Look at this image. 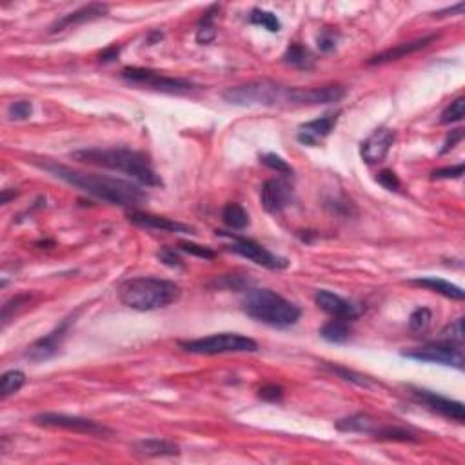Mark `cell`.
I'll return each instance as SVG.
<instances>
[{
  "label": "cell",
  "mask_w": 465,
  "mask_h": 465,
  "mask_svg": "<svg viewBox=\"0 0 465 465\" xmlns=\"http://www.w3.org/2000/svg\"><path fill=\"white\" fill-rule=\"evenodd\" d=\"M242 309L253 320L271 328H291L300 320L302 309L271 289H249L242 300Z\"/></svg>",
  "instance_id": "cell-4"
},
{
  "label": "cell",
  "mask_w": 465,
  "mask_h": 465,
  "mask_svg": "<svg viewBox=\"0 0 465 465\" xmlns=\"http://www.w3.org/2000/svg\"><path fill=\"white\" fill-rule=\"evenodd\" d=\"M294 87L282 86L273 80H253V82L232 86L222 93L225 102L232 106H266V108H293Z\"/></svg>",
  "instance_id": "cell-5"
},
{
  "label": "cell",
  "mask_w": 465,
  "mask_h": 465,
  "mask_svg": "<svg viewBox=\"0 0 465 465\" xmlns=\"http://www.w3.org/2000/svg\"><path fill=\"white\" fill-rule=\"evenodd\" d=\"M73 322H75V316H69V318H66L64 322H62L61 326H56L51 333H48L46 336L39 338V340H35L33 344H31L30 347L24 351L22 356L35 364L46 362V360H49V358L55 356V354L61 351L62 342L66 340L69 328H71V323Z\"/></svg>",
  "instance_id": "cell-11"
},
{
  "label": "cell",
  "mask_w": 465,
  "mask_h": 465,
  "mask_svg": "<svg viewBox=\"0 0 465 465\" xmlns=\"http://www.w3.org/2000/svg\"><path fill=\"white\" fill-rule=\"evenodd\" d=\"M431 320H433L431 309H427V307H418V309H414L409 316L411 331L414 333L427 331V328L431 326Z\"/></svg>",
  "instance_id": "cell-34"
},
{
  "label": "cell",
  "mask_w": 465,
  "mask_h": 465,
  "mask_svg": "<svg viewBox=\"0 0 465 465\" xmlns=\"http://www.w3.org/2000/svg\"><path fill=\"white\" fill-rule=\"evenodd\" d=\"M338 115L340 113H329V115H323L320 118H315V120L302 124L297 133L298 142L304 144V146H316L318 142H322L323 138L329 137L331 131L335 130Z\"/></svg>",
  "instance_id": "cell-19"
},
{
  "label": "cell",
  "mask_w": 465,
  "mask_h": 465,
  "mask_svg": "<svg viewBox=\"0 0 465 465\" xmlns=\"http://www.w3.org/2000/svg\"><path fill=\"white\" fill-rule=\"evenodd\" d=\"M461 138H464V130H452L451 135L445 138L444 147L440 149V155H445V153H449L451 149H454V147H457V144L461 142Z\"/></svg>",
  "instance_id": "cell-45"
},
{
  "label": "cell",
  "mask_w": 465,
  "mask_h": 465,
  "mask_svg": "<svg viewBox=\"0 0 465 465\" xmlns=\"http://www.w3.org/2000/svg\"><path fill=\"white\" fill-rule=\"evenodd\" d=\"M320 336L331 344H345L351 338V326L347 320L333 318L320 329Z\"/></svg>",
  "instance_id": "cell-25"
},
{
  "label": "cell",
  "mask_w": 465,
  "mask_h": 465,
  "mask_svg": "<svg viewBox=\"0 0 465 465\" xmlns=\"http://www.w3.org/2000/svg\"><path fill=\"white\" fill-rule=\"evenodd\" d=\"M128 220H130L131 224L138 225V228L156 229V231L178 232V235H191V232H194V229L190 228L187 224H182V222L168 218V216L138 211V209H131V211H128Z\"/></svg>",
  "instance_id": "cell-18"
},
{
  "label": "cell",
  "mask_w": 465,
  "mask_h": 465,
  "mask_svg": "<svg viewBox=\"0 0 465 465\" xmlns=\"http://www.w3.org/2000/svg\"><path fill=\"white\" fill-rule=\"evenodd\" d=\"M184 351L193 354H229V353H256L259 344L249 336L238 335V333H218V335L204 336L197 340H180L178 342Z\"/></svg>",
  "instance_id": "cell-6"
},
{
  "label": "cell",
  "mask_w": 465,
  "mask_h": 465,
  "mask_svg": "<svg viewBox=\"0 0 465 465\" xmlns=\"http://www.w3.org/2000/svg\"><path fill=\"white\" fill-rule=\"evenodd\" d=\"M218 4H213L204 11V17L200 18L199 27H197V35L194 39L199 44H211L216 39V27H215V18L218 15Z\"/></svg>",
  "instance_id": "cell-24"
},
{
  "label": "cell",
  "mask_w": 465,
  "mask_h": 465,
  "mask_svg": "<svg viewBox=\"0 0 465 465\" xmlns=\"http://www.w3.org/2000/svg\"><path fill=\"white\" fill-rule=\"evenodd\" d=\"M33 113V104L30 100H17L8 108V116L11 120H26Z\"/></svg>",
  "instance_id": "cell-37"
},
{
  "label": "cell",
  "mask_w": 465,
  "mask_h": 465,
  "mask_svg": "<svg viewBox=\"0 0 465 465\" xmlns=\"http://www.w3.org/2000/svg\"><path fill=\"white\" fill-rule=\"evenodd\" d=\"M284 62L298 69H311L315 66V58L311 51L300 44H291L284 53Z\"/></svg>",
  "instance_id": "cell-27"
},
{
  "label": "cell",
  "mask_w": 465,
  "mask_h": 465,
  "mask_svg": "<svg viewBox=\"0 0 465 465\" xmlns=\"http://www.w3.org/2000/svg\"><path fill=\"white\" fill-rule=\"evenodd\" d=\"M222 220H224V224L231 229H246L249 225V215L240 204L229 202L225 204V207L222 209Z\"/></svg>",
  "instance_id": "cell-26"
},
{
  "label": "cell",
  "mask_w": 465,
  "mask_h": 465,
  "mask_svg": "<svg viewBox=\"0 0 465 465\" xmlns=\"http://www.w3.org/2000/svg\"><path fill=\"white\" fill-rule=\"evenodd\" d=\"M318 49L322 53H329L336 48V44H338V33L333 30H323L322 33L318 35Z\"/></svg>",
  "instance_id": "cell-41"
},
{
  "label": "cell",
  "mask_w": 465,
  "mask_h": 465,
  "mask_svg": "<svg viewBox=\"0 0 465 465\" xmlns=\"http://www.w3.org/2000/svg\"><path fill=\"white\" fill-rule=\"evenodd\" d=\"M216 287H225V289H232V291H249V282L246 278H242V276L237 275H225L222 276L220 280H216L215 284Z\"/></svg>",
  "instance_id": "cell-39"
},
{
  "label": "cell",
  "mask_w": 465,
  "mask_h": 465,
  "mask_svg": "<svg viewBox=\"0 0 465 465\" xmlns=\"http://www.w3.org/2000/svg\"><path fill=\"white\" fill-rule=\"evenodd\" d=\"M315 304L323 313L331 315L333 318L347 320V322H353V320H356L358 316L364 313V309L358 306V304L345 300V298L331 293L328 289H318V291H316Z\"/></svg>",
  "instance_id": "cell-14"
},
{
  "label": "cell",
  "mask_w": 465,
  "mask_h": 465,
  "mask_svg": "<svg viewBox=\"0 0 465 465\" xmlns=\"http://www.w3.org/2000/svg\"><path fill=\"white\" fill-rule=\"evenodd\" d=\"M109 13V6L102 4V2H91V4L82 6V8L75 9L71 13L64 15V17L56 18L49 26V33H58V31H64L71 26H80V24H86V22L99 20L104 18Z\"/></svg>",
  "instance_id": "cell-17"
},
{
  "label": "cell",
  "mask_w": 465,
  "mask_h": 465,
  "mask_svg": "<svg viewBox=\"0 0 465 465\" xmlns=\"http://www.w3.org/2000/svg\"><path fill=\"white\" fill-rule=\"evenodd\" d=\"M26 385V375L18 369H11L8 373L2 375V380H0V397L8 398L15 392L20 391L22 388Z\"/></svg>",
  "instance_id": "cell-28"
},
{
  "label": "cell",
  "mask_w": 465,
  "mask_h": 465,
  "mask_svg": "<svg viewBox=\"0 0 465 465\" xmlns=\"http://www.w3.org/2000/svg\"><path fill=\"white\" fill-rule=\"evenodd\" d=\"M464 9H465L464 2H458L457 6H451V8H445V9H440V11H436L435 17H447V15H461V13H464Z\"/></svg>",
  "instance_id": "cell-47"
},
{
  "label": "cell",
  "mask_w": 465,
  "mask_h": 465,
  "mask_svg": "<svg viewBox=\"0 0 465 465\" xmlns=\"http://www.w3.org/2000/svg\"><path fill=\"white\" fill-rule=\"evenodd\" d=\"M336 429L342 433H362V435H371V433L376 429V422L369 414L356 413L338 420V422H336Z\"/></svg>",
  "instance_id": "cell-23"
},
{
  "label": "cell",
  "mask_w": 465,
  "mask_h": 465,
  "mask_svg": "<svg viewBox=\"0 0 465 465\" xmlns=\"http://www.w3.org/2000/svg\"><path fill=\"white\" fill-rule=\"evenodd\" d=\"M326 367L331 371L333 375H336L338 378L345 380V382L354 383V385H358V388H371V385H375V382H373V380L367 378V376H364V375H360V373H356V371L347 369V367L331 366V364H326Z\"/></svg>",
  "instance_id": "cell-31"
},
{
  "label": "cell",
  "mask_w": 465,
  "mask_h": 465,
  "mask_svg": "<svg viewBox=\"0 0 465 465\" xmlns=\"http://www.w3.org/2000/svg\"><path fill=\"white\" fill-rule=\"evenodd\" d=\"M162 39V33L160 31H153V33L149 35V39H147V44H155L156 40Z\"/></svg>",
  "instance_id": "cell-48"
},
{
  "label": "cell",
  "mask_w": 465,
  "mask_h": 465,
  "mask_svg": "<svg viewBox=\"0 0 465 465\" xmlns=\"http://www.w3.org/2000/svg\"><path fill=\"white\" fill-rule=\"evenodd\" d=\"M402 356L409 358V360H416V362L449 366L458 371H461L465 367L464 345L451 344V342L440 340V338L436 342H431V344L413 349V351H404Z\"/></svg>",
  "instance_id": "cell-9"
},
{
  "label": "cell",
  "mask_w": 465,
  "mask_h": 465,
  "mask_svg": "<svg viewBox=\"0 0 465 465\" xmlns=\"http://www.w3.org/2000/svg\"><path fill=\"white\" fill-rule=\"evenodd\" d=\"M30 300H31V294L24 293V294H17V297H13L11 300L6 302L4 306H2V326H6V323L9 322V318L15 316V313H17L20 307L26 306Z\"/></svg>",
  "instance_id": "cell-35"
},
{
  "label": "cell",
  "mask_w": 465,
  "mask_h": 465,
  "mask_svg": "<svg viewBox=\"0 0 465 465\" xmlns=\"http://www.w3.org/2000/svg\"><path fill=\"white\" fill-rule=\"evenodd\" d=\"M376 182L389 191H400L402 187L400 178H398V175L392 171V169H382V171L376 175Z\"/></svg>",
  "instance_id": "cell-40"
},
{
  "label": "cell",
  "mask_w": 465,
  "mask_h": 465,
  "mask_svg": "<svg viewBox=\"0 0 465 465\" xmlns=\"http://www.w3.org/2000/svg\"><path fill=\"white\" fill-rule=\"evenodd\" d=\"M259 397L266 402H280L284 398V389L276 383H267L259 389Z\"/></svg>",
  "instance_id": "cell-42"
},
{
  "label": "cell",
  "mask_w": 465,
  "mask_h": 465,
  "mask_svg": "<svg viewBox=\"0 0 465 465\" xmlns=\"http://www.w3.org/2000/svg\"><path fill=\"white\" fill-rule=\"evenodd\" d=\"M371 435L375 436L376 440H388V442H418L416 435H413L411 431L404 429V427H397V426H385V427H378L375 431L371 433Z\"/></svg>",
  "instance_id": "cell-29"
},
{
  "label": "cell",
  "mask_w": 465,
  "mask_h": 465,
  "mask_svg": "<svg viewBox=\"0 0 465 465\" xmlns=\"http://www.w3.org/2000/svg\"><path fill=\"white\" fill-rule=\"evenodd\" d=\"M411 397H413L418 404H422L423 407L433 411V413L442 414L444 418L454 420V422L458 423L465 422V407L461 402L451 400V398L442 397L438 392L420 388H411Z\"/></svg>",
  "instance_id": "cell-12"
},
{
  "label": "cell",
  "mask_w": 465,
  "mask_h": 465,
  "mask_svg": "<svg viewBox=\"0 0 465 465\" xmlns=\"http://www.w3.org/2000/svg\"><path fill=\"white\" fill-rule=\"evenodd\" d=\"M135 454L146 458H164L180 454V447L175 442L164 438H144L133 444Z\"/></svg>",
  "instance_id": "cell-21"
},
{
  "label": "cell",
  "mask_w": 465,
  "mask_h": 465,
  "mask_svg": "<svg viewBox=\"0 0 465 465\" xmlns=\"http://www.w3.org/2000/svg\"><path fill=\"white\" fill-rule=\"evenodd\" d=\"M178 249L204 260H213L216 256V253L211 249V247L199 246V244H194V242H180V244H178Z\"/></svg>",
  "instance_id": "cell-38"
},
{
  "label": "cell",
  "mask_w": 465,
  "mask_h": 465,
  "mask_svg": "<svg viewBox=\"0 0 465 465\" xmlns=\"http://www.w3.org/2000/svg\"><path fill=\"white\" fill-rule=\"evenodd\" d=\"M118 300L135 311H156L171 306L180 298V285L155 276H137L124 280L118 289Z\"/></svg>",
  "instance_id": "cell-3"
},
{
  "label": "cell",
  "mask_w": 465,
  "mask_h": 465,
  "mask_svg": "<svg viewBox=\"0 0 465 465\" xmlns=\"http://www.w3.org/2000/svg\"><path fill=\"white\" fill-rule=\"evenodd\" d=\"M122 78L131 84H140L147 86L149 89L160 91V93H169V95H184L194 89V84L191 80L177 77H168L160 71L147 68H125L122 69Z\"/></svg>",
  "instance_id": "cell-8"
},
{
  "label": "cell",
  "mask_w": 465,
  "mask_h": 465,
  "mask_svg": "<svg viewBox=\"0 0 465 465\" xmlns=\"http://www.w3.org/2000/svg\"><path fill=\"white\" fill-rule=\"evenodd\" d=\"M345 87L338 84H329L322 87H294L293 108L298 106H323V104L340 102L345 97Z\"/></svg>",
  "instance_id": "cell-15"
},
{
  "label": "cell",
  "mask_w": 465,
  "mask_h": 465,
  "mask_svg": "<svg viewBox=\"0 0 465 465\" xmlns=\"http://www.w3.org/2000/svg\"><path fill=\"white\" fill-rule=\"evenodd\" d=\"M118 55H120V46H109V48H106L100 53V62H104V64L115 62L116 58H118Z\"/></svg>",
  "instance_id": "cell-46"
},
{
  "label": "cell",
  "mask_w": 465,
  "mask_h": 465,
  "mask_svg": "<svg viewBox=\"0 0 465 465\" xmlns=\"http://www.w3.org/2000/svg\"><path fill=\"white\" fill-rule=\"evenodd\" d=\"M37 426L49 427V429H64V431L78 433V435L97 436V438H108L113 435V431L108 426L89 420L82 416H71L64 413H42L33 418Z\"/></svg>",
  "instance_id": "cell-10"
},
{
  "label": "cell",
  "mask_w": 465,
  "mask_h": 465,
  "mask_svg": "<svg viewBox=\"0 0 465 465\" xmlns=\"http://www.w3.org/2000/svg\"><path fill=\"white\" fill-rule=\"evenodd\" d=\"M156 256L160 259V262H164L166 266H169V267L184 266V262H182V259H180V254H178L175 249H171V247H164V249H160Z\"/></svg>",
  "instance_id": "cell-44"
},
{
  "label": "cell",
  "mask_w": 465,
  "mask_h": 465,
  "mask_svg": "<svg viewBox=\"0 0 465 465\" xmlns=\"http://www.w3.org/2000/svg\"><path fill=\"white\" fill-rule=\"evenodd\" d=\"M397 133L389 128H378L360 144V156L366 164H378L391 151Z\"/></svg>",
  "instance_id": "cell-16"
},
{
  "label": "cell",
  "mask_w": 465,
  "mask_h": 465,
  "mask_svg": "<svg viewBox=\"0 0 465 465\" xmlns=\"http://www.w3.org/2000/svg\"><path fill=\"white\" fill-rule=\"evenodd\" d=\"M464 322H465V318H464V316H460V318H457L452 323H449L447 328L440 333V340L451 342V344L464 345V340H465Z\"/></svg>",
  "instance_id": "cell-33"
},
{
  "label": "cell",
  "mask_w": 465,
  "mask_h": 465,
  "mask_svg": "<svg viewBox=\"0 0 465 465\" xmlns=\"http://www.w3.org/2000/svg\"><path fill=\"white\" fill-rule=\"evenodd\" d=\"M260 202L271 215H278L294 202V191L291 184L282 178H269L260 190Z\"/></svg>",
  "instance_id": "cell-13"
},
{
  "label": "cell",
  "mask_w": 465,
  "mask_h": 465,
  "mask_svg": "<svg viewBox=\"0 0 465 465\" xmlns=\"http://www.w3.org/2000/svg\"><path fill=\"white\" fill-rule=\"evenodd\" d=\"M260 162H262L264 166H267V168L275 169L276 173H280V175H285V177H289V175H293V168L285 162L282 156L275 155V153H267V155L260 156Z\"/></svg>",
  "instance_id": "cell-36"
},
{
  "label": "cell",
  "mask_w": 465,
  "mask_h": 465,
  "mask_svg": "<svg viewBox=\"0 0 465 465\" xmlns=\"http://www.w3.org/2000/svg\"><path fill=\"white\" fill-rule=\"evenodd\" d=\"M216 237L222 238H229L228 247L229 251L232 253L240 254L244 259L251 260L256 266H262L266 269H271V271H280V269H285L289 266V260L280 256V254L271 253L269 249L259 244V242L251 240V238L246 237H238V235H232V232H225V231H216Z\"/></svg>",
  "instance_id": "cell-7"
},
{
  "label": "cell",
  "mask_w": 465,
  "mask_h": 465,
  "mask_svg": "<svg viewBox=\"0 0 465 465\" xmlns=\"http://www.w3.org/2000/svg\"><path fill=\"white\" fill-rule=\"evenodd\" d=\"M249 22L254 26H262L271 33H278L282 30V22L280 18L276 17L271 11H266V9H253L249 15Z\"/></svg>",
  "instance_id": "cell-30"
},
{
  "label": "cell",
  "mask_w": 465,
  "mask_h": 465,
  "mask_svg": "<svg viewBox=\"0 0 465 465\" xmlns=\"http://www.w3.org/2000/svg\"><path fill=\"white\" fill-rule=\"evenodd\" d=\"M71 156L82 164L125 173L138 184L149 185V187H159L164 184L160 175H156L151 166L149 159L140 151L128 149V147H89V149L75 151Z\"/></svg>",
  "instance_id": "cell-2"
},
{
  "label": "cell",
  "mask_w": 465,
  "mask_h": 465,
  "mask_svg": "<svg viewBox=\"0 0 465 465\" xmlns=\"http://www.w3.org/2000/svg\"><path fill=\"white\" fill-rule=\"evenodd\" d=\"M35 164L39 166L40 169H44V171L51 173L53 177L61 178V180L68 182L69 185L78 187L84 193L91 194V197H95V199L102 200L106 204H111V206L135 209L144 200H147L146 191L140 185L133 184L130 180L97 175V173L77 171V169H71L68 166L51 162V160H44V162L35 160Z\"/></svg>",
  "instance_id": "cell-1"
},
{
  "label": "cell",
  "mask_w": 465,
  "mask_h": 465,
  "mask_svg": "<svg viewBox=\"0 0 465 465\" xmlns=\"http://www.w3.org/2000/svg\"><path fill=\"white\" fill-rule=\"evenodd\" d=\"M464 116H465V97H458V99L452 100L447 108L444 109V113L440 116V122L444 125H451L464 120Z\"/></svg>",
  "instance_id": "cell-32"
},
{
  "label": "cell",
  "mask_w": 465,
  "mask_h": 465,
  "mask_svg": "<svg viewBox=\"0 0 465 465\" xmlns=\"http://www.w3.org/2000/svg\"><path fill=\"white\" fill-rule=\"evenodd\" d=\"M438 39V35H426L422 39L411 40V42H402L395 48H389L385 51L378 53V55H373L371 58H367V64L369 66H380V64H388V62L392 61H400L404 56H409L413 53L420 51V49L427 48V46H431L435 40Z\"/></svg>",
  "instance_id": "cell-20"
},
{
  "label": "cell",
  "mask_w": 465,
  "mask_h": 465,
  "mask_svg": "<svg viewBox=\"0 0 465 465\" xmlns=\"http://www.w3.org/2000/svg\"><path fill=\"white\" fill-rule=\"evenodd\" d=\"M461 175H464V164H457L451 166V168L436 169V171L431 173V178H435V180H451V178H461Z\"/></svg>",
  "instance_id": "cell-43"
},
{
  "label": "cell",
  "mask_w": 465,
  "mask_h": 465,
  "mask_svg": "<svg viewBox=\"0 0 465 465\" xmlns=\"http://www.w3.org/2000/svg\"><path fill=\"white\" fill-rule=\"evenodd\" d=\"M411 284L420 285V287H426L429 291H435V293L442 294L445 298H451V300L461 302L465 298L464 289L458 287V285L451 284V282L444 280V278H436V276H422V278H414L411 280Z\"/></svg>",
  "instance_id": "cell-22"
}]
</instances>
